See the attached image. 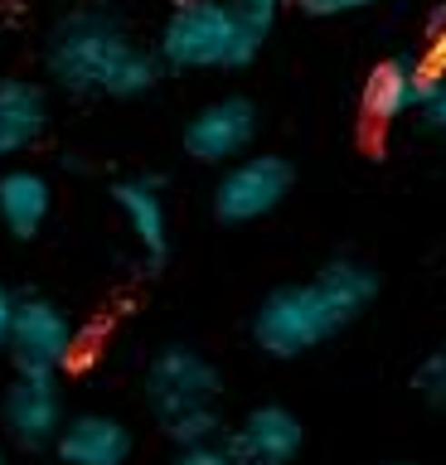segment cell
<instances>
[{
    "mask_svg": "<svg viewBox=\"0 0 446 465\" xmlns=\"http://www.w3.org/2000/svg\"><path fill=\"white\" fill-rule=\"evenodd\" d=\"M379 301V272L359 257H330L311 282L267 291L253 311V344L267 359H301L350 330Z\"/></svg>",
    "mask_w": 446,
    "mask_h": 465,
    "instance_id": "cell-1",
    "label": "cell"
},
{
    "mask_svg": "<svg viewBox=\"0 0 446 465\" xmlns=\"http://www.w3.org/2000/svg\"><path fill=\"white\" fill-rule=\"evenodd\" d=\"M45 68L49 78L74 97H146L155 83L165 78L161 54L146 49L117 10L83 5L68 10L59 25L49 29L45 44Z\"/></svg>",
    "mask_w": 446,
    "mask_h": 465,
    "instance_id": "cell-2",
    "label": "cell"
},
{
    "mask_svg": "<svg viewBox=\"0 0 446 465\" xmlns=\"http://www.w3.org/2000/svg\"><path fill=\"white\" fill-rule=\"evenodd\" d=\"M272 10L243 5V0H175L170 20L161 25L155 54L165 68L209 73V68H248L267 49Z\"/></svg>",
    "mask_w": 446,
    "mask_h": 465,
    "instance_id": "cell-3",
    "label": "cell"
},
{
    "mask_svg": "<svg viewBox=\"0 0 446 465\" xmlns=\"http://www.w3.org/2000/svg\"><path fill=\"white\" fill-rule=\"evenodd\" d=\"M146 392V412L155 417L175 446H194L209 436H223V373L209 354H199L194 344H165L155 349L141 378Z\"/></svg>",
    "mask_w": 446,
    "mask_h": 465,
    "instance_id": "cell-4",
    "label": "cell"
},
{
    "mask_svg": "<svg viewBox=\"0 0 446 465\" xmlns=\"http://www.w3.org/2000/svg\"><path fill=\"white\" fill-rule=\"evenodd\" d=\"M296 184V165L286 155H238L228 160L219 184H213V218L228 228H243V223H257V218L277 213L286 194Z\"/></svg>",
    "mask_w": 446,
    "mask_h": 465,
    "instance_id": "cell-5",
    "label": "cell"
},
{
    "mask_svg": "<svg viewBox=\"0 0 446 465\" xmlns=\"http://www.w3.org/2000/svg\"><path fill=\"white\" fill-rule=\"evenodd\" d=\"M10 359L15 373H64L78 354V325L59 301L25 291L15 296V325H10Z\"/></svg>",
    "mask_w": 446,
    "mask_h": 465,
    "instance_id": "cell-6",
    "label": "cell"
},
{
    "mask_svg": "<svg viewBox=\"0 0 446 465\" xmlns=\"http://www.w3.org/2000/svg\"><path fill=\"white\" fill-rule=\"evenodd\" d=\"M257 141V107L253 97H213L204 102L180 131V145L194 165H228V160L248 155V145Z\"/></svg>",
    "mask_w": 446,
    "mask_h": 465,
    "instance_id": "cell-7",
    "label": "cell"
},
{
    "mask_svg": "<svg viewBox=\"0 0 446 465\" xmlns=\"http://www.w3.org/2000/svg\"><path fill=\"white\" fill-rule=\"evenodd\" d=\"M0 421L5 436L25 450H45L54 446V436L64 431L68 407H64V388L59 373H15L0 398Z\"/></svg>",
    "mask_w": 446,
    "mask_h": 465,
    "instance_id": "cell-8",
    "label": "cell"
},
{
    "mask_svg": "<svg viewBox=\"0 0 446 465\" xmlns=\"http://www.w3.org/2000/svg\"><path fill=\"white\" fill-rule=\"evenodd\" d=\"M238 465H292L306 446V427L292 407L282 402H257L248 407L233 427H223Z\"/></svg>",
    "mask_w": 446,
    "mask_h": 465,
    "instance_id": "cell-9",
    "label": "cell"
},
{
    "mask_svg": "<svg viewBox=\"0 0 446 465\" xmlns=\"http://www.w3.org/2000/svg\"><path fill=\"white\" fill-rule=\"evenodd\" d=\"M112 203L126 218L132 238L141 247L146 272H161L170 262V209H165V184L155 174H126L112 184Z\"/></svg>",
    "mask_w": 446,
    "mask_h": 465,
    "instance_id": "cell-10",
    "label": "cell"
},
{
    "mask_svg": "<svg viewBox=\"0 0 446 465\" xmlns=\"http://www.w3.org/2000/svg\"><path fill=\"white\" fill-rule=\"evenodd\" d=\"M427 83H431L427 58H412V54L383 58L364 78V116L379 126L398 122V116H417V107L427 97Z\"/></svg>",
    "mask_w": 446,
    "mask_h": 465,
    "instance_id": "cell-11",
    "label": "cell"
},
{
    "mask_svg": "<svg viewBox=\"0 0 446 465\" xmlns=\"http://www.w3.org/2000/svg\"><path fill=\"white\" fill-rule=\"evenodd\" d=\"M136 450V436L122 417L112 412H78L64 421L54 436V456L59 465H126Z\"/></svg>",
    "mask_w": 446,
    "mask_h": 465,
    "instance_id": "cell-12",
    "label": "cell"
},
{
    "mask_svg": "<svg viewBox=\"0 0 446 465\" xmlns=\"http://www.w3.org/2000/svg\"><path fill=\"white\" fill-rule=\"evenodd\" d=\"M49 131V93L35 78H0V160L35 151Z\"/></svg>",
    "mask_w": 446,
    "mask_h": 465,
    "instance_id": "cell-13",
    "label": "cell"
},
{
    "mask_svg": "<svg viewBox=\"0 0 446 465\" xmlns=\"http://www.w3.org/2000/svg\"><path fill=\"white\" fill-rule=\"evenodd\" d=\"M49 213H54L49 174H39L30 165H15V170L0 174V223H5L10 238H20V242L39 238L49 223Z\"/></svg>",
    "mask_w": 446,
    "mask_h": 465,
    "instance_id": "cell-14",
    "label": "cell"
},
{
    "mask_svg": "<svg viewBox=\"0 0 446 465\" xmlns=\"http://www.w3.org/2000/svg\"><path fill=\"white\" fill-rule=\"evenodd\" d=\"M417 122L446 136V58H431V83H427L422 107H417Z\"/></svg>",
    "mask_w": 446,
    "mask_h": 465,
    "instance_id": "cell-15",
    "label": "cell"
},
{
    "mask_svg": "<svg viewBox=\"0 0 446 465\" xmlns=\"http://www.w3.org/2000/svg\"><path fill=\"white\" fill-rule=\"evenodd\" d=\"M412 388L422 392V398H427L431 407H441V412H446V349H437L431 359H422V363H417V373H412Z\"/></svg>",
    "mask_w": 446,
    "mask_h": 465,
    "instance_id": "cell-16",
    "label": "cell"
},
{
    "mask_svg": "<svg viewBox=\"0 0 446 465\" xmlns=\"http://www.w3.org/2000/svg\"><path fill=\"white\" fill-rule=\"evenodd\" d=\"M175 465H238L228 436H209V441H194V446H175Z\"/></svg>",
    "mask_w": 446,
    "mask_h": 465,
    "instance_id": "cell-17",
    "label": "cell"
},
{
    "mask_svg": "<svg viewBox=\"0 0 446 465\" xmlns=\"http://www.w3.org/2000/svg\"><path fill=\"white\" fill-rule=\"evenodd\" d=\"M311 20H340V15H359V10H373L383 0H296Z\"/></svg>",
    "mask_w": 446,
    "mask_h": 465,
    "instance_id": "cell-18",
    "label": "cell"
},
{
    "mask_svg": "<svg viewBox=\"0 0 446 465\" xmlns=\"http://www.w3.org/2000/svg\"><path fill=\"white\" fill-rule=\"evenodd\" d=\"M10 325H15V291L0 286V354L10 349Z\"/></svg>",
    "mask_w": 446,
    "mask_h": 465,
    "instance_id": "cell-19",
    "label": "cell"
},
{
    "mask_svg": "<svg viewBox=\"0 0 446 465\" xmlns=\"http://www.w3.org/2000/svg\"><path fill=\"white\" fill-rule=\"evenodd\" d=\"M431 35H446V0L431 5Z\"/></svg>",
    "mask_w": 446,
    "mask_h": 465,
    "instance_id": "cell-20",
    "label": "cell"
},
{
    "mask_svg": "<svg viewBox=\"0 0 446 465\" xmlns=\"http://www.w3.org/2000/svg\"><path fill=\"white\" fill-rule=\"evenodd\" d=\"M243 5H257V10H272V15H277L286 0H243Z\"/></svg>",
    "mask_w": 446,
    "mask_h": 465,
    "instance_id": "cell-21",
    "label": "cell"
},
{
    "mask_svg": "<svg viewBox=\"0 0 446 465\" xmlns=\"http://www.w3.org/2000/svg\"><path fill=\"white\" fill-rule=\"evenodd\" d=\"M383 465H417V460H383Z\"/></svg>",
    "mask_w": 446,
    "mask_h": 465,
    "instance_id": "cell-22",
    "label": "cell"
},
{
    "mask_svg": "<svg viewBox=\"0 0 446 465\" xmlns=\"http://www.w3.org/2000/svg\"><path fill=\"white\" fill-rule=\"evenodd\" d=\"M0 465H5V450H0Z\"/></svg>",
    "mask_w": 446,
    "mask_h": 465,
    "instance_id": "cell-23",
    "label": "cell"
}]
</instances>
